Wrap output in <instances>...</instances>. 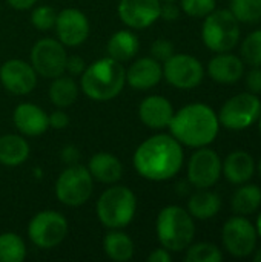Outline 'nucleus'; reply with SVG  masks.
Here are the masks:
<instances>
[{"label": "nucleus", "mask_w": 261, "mask_h": 262, "mask_svg": "<svg viewBox=\"0 0 261 262\" xmlns=\"http://www.w3.org/2000/svg\"><path fill=\"white\" fill-rule=\"evenodd\" d=\"M183 146L171 134H155L138 144L132 164L137 173L152 183L174 178L183 167Z\"/></svg>", "instance_id": "nucleus-1"}, {"label": "nucleus", "mask_w": 261, "mask_h": 262, "mask_svg": "<svg viewBox=\"0 0 261 262\" xmlns=\"http://www.w3.org/2000/svg\"><path fill=\"white\" fill-rule=\"evenodd\" d=\"M168 129L182 146L198 149L214 143L220 130V121L211 106L191 103L174 112Z\"/></svg>", "instance_id": "nucleus-2"}, {"label": "nucleus", "mask_w": 261, "mask_h": 262, "mask_svg": "<svg viewBox=\"0 0 261 262\" xmlns=\"http://www.w3.org/2000/svg\"><path fill=\"white\" fill-rule=\"evenodd\" d=\"M126 84V71L123 63L102 57L88 64L80 75V91L91 100L109 101L120 95Z\"/></svg>", "instance_id": "nucleus-3"}, {"label": "nucleus", "mask_w": 261, "mask_h": 262, "mask_svg": "<svg viewBox=\"0 0 261 262\" xmlns=\"http://www.w3.org/2000/svg\"><path fill=\"white\" fill-rule=\"evenodd\" d=\"M155 233L162 247L171 253H178L192 244L195 223L186 209L180 206H166L157 215Z\"/></svg>", "instance_id": "nucleus-4"}, {"label": "nucleus", "mask_w": 261, "mask_h": 262, "mask_svg": "<svg viewBox=\"0 0 261 262\" xmlns=\"http://www.w3.org/2000/svg\"><path fill=\"white\" fill-rule=\"evenodd\" d=\"M95 213L106 229H125L137 213V196L126 186L111 184L97 200Z\"/></svg>", "instance_id": "nucleus-5"}, {"label": "nucleus", "mask_w": 261, "mask_h": 262, "mask_svg": "<svg viewBox=\"0 0 261 262\" xmlns=\"http://www.w3.org/2000/svg\"><path fill=\"white\" fill-rule=\"evenodd\" d=\"M202 40L208 49L217 54L229 52L240 40V21L231 9H214L205 17Z\"/></svg>", "instance_id": "nucleus-6"}, {"label": "nucleus", "mask_w": 261, "mask_h": 262, "mask_svg": "<svg viewBox=\"0 0 261 262\" xmlns=\"http://www.w3.org/2000/svg\"><path fill=\"white\" fill-rule=\"evenodd\" d=\"M55 198L66 207L83 206L94 192V180L82 164L66 166L55 180Z\"/></svg>", "instance_id": "nucleus-7"}, {"label": "nucleus", "mask_w": 261, "mask_h": 262, "mask_svg": "<svg viewBox=\"0 0 261 262\" xmlns=\"http://www.w3.org/2000/svg\"><path fill=\"white\" fill-rule=\"evenodd\" d=\"M68 235V220L57 210H42L28 224L29 241L43 250L60 246Z\"/></svg>", "instance_id": "nucleus-8"}, {"label": "nucleus", "mask_w": 261, "mask_h": 262, "mask_svg": "<svg viewBox=\"0 0 261 262\" xmlns=\"http://www.w3.org/2000/svg\"><path fill=\"white\" fill-rule=\"evenodd\" d=\"M261 115V101L257 94L243 92L229 98L218 112V121L229 130H243L252 126Z\"/></svg>", "instance_id": "nucleus-9"}, {"label": "nucleus", "mask_w": 261, "mask_h": 262, "mask_svg": "<svg viewBox=\"0 0 261 262\" xmlns=\"http://www.w3.org/2000/svg\"><path fill=\"white\" fill-rule=\"evenodd\" d=\"M66 46L57 38L45 37L34 43L29 54V63L35 69L37 75L43 78H55L65 74L66 68Z\"/></svg>", "instance_id": "nucleus-10"}, {"label": "nucleus", "mask_w": 261, "mask_h": 262, "mask_svg": "<svg viewBox=\"0 0 261 262\" xmlns=\"http://www.w3.org/2000/svg\"><path fill=\"white\" fill-rule=\"evenodd\" d=\"M255 226L242 215L229 218L222 230V241L226 252L235 258H246L254 253L257 246Z\"/></svg>", "instance_id": "nucleus-11"}, {"label": "nucleus", "mask_w": 261, "mask_h": 262, "mask_svg": "<svg viewBox=\"0 0 261 262\" xmlns=\"http://www.w3.org/2000/svg\"><path fill=\"white\" fill-rule=\"evenodd\" d=\"M205 77L202 61L189 54H174L163 63V78L177 89H194Z\"/></svg>", "instance_id": "nucleus-12"}, {"label": "nucleus", "mask_w": 261, "mask_h": 262, "mask_svg": "<svg viewBox=\"0 0 261 262\" xmlns=\"http://www.w3.org/2000/svg\"><path fill=\"white\" fill-rule=\"evenodd\" d=\"M222 163L215 150L198 147L188 161V183L195 189H211L222 177Z\"/></svg>", "instance_id": "nucleus-13"}, {"label": "nucleus", "mask_w": 261, "mask_h": 262, "mask_svg": "<svg viewBox=\"0 0 261 262\" xmlns=\"http://www.w3.org/2000/svg\"><path fill=\"white\" fill-rule=\"evenodd\" d=\"M54 29L57 34V40L62 45L68 48H77L88 40L91 23L83 11L77 8H65L57 12Z\"/></svg>", "instance_id": "nucleus-14"}, {"label": "nucleus", "mask_w": 261, "mask_h": 262, "mask_svg": "<svg viewBox=\"0 0 261 262\" xmlns=\"http://www.w3.org/2000/svg\"><path fill=\"white\" fill-rule=\"evenodd\" d=\"M37 72L22 58H9L0 66V83L12 95H28L37 86Z\"/></svg>", "instance_id": "nucleus-15"}, {"label": "nucleus", "mask_w": 261, "mask_h": 262, "mask_svg": "<svg viewBox=\"0 0 261 262\" xmlns=\"http://www.w3.org/2000/svg\"><path fill=\"white\" fill-rule=\"evenodd\" d=\"M160 0H120L117 14L129 29H146L160 18Z\"/></svg>", "instance_id": "nucleus-16"}, {"label": "nucleus", "mask_w": 261, "mask_h": 262, "mask_svg": "<svg viewBox=\"0 0 261 262\" xmlns=\"http://www.w3.org/2000/svg\"><path fill=\"white\" fill-rule=\"evenodd\" d=\"M172 103L163 95H148L138 104V118L140 121L152 129V130H163L169 126L174 117Z\"/></svg>", "instance_id": "nucleus-17"}, {"label": "nucleus", "mask_w": 261, "mask_h": 262, "mask_svg": "<svg viewBox=\"0 0 261 262\" xmlns=\"http://www.w3.org/2000/svg\"><path fill=\"white\" fill-rule=\"evenodd\" d=\"M12 123L23 137H40L49 129L48 114L34 103H20L12 112Z\"/></svg>", "instance_id": "nucleus-18"}, {"label": "nucleus", "mask_w": 261, "mask_h": 262, "mask_svg": "<svg viewBox=\"0 0 261 262\" xmlns=\"http://www.w3.org/2000/svg\"><path fill=\"white\" fill-rule=\"evenodd\" d=\"M163 78V66L152 57H140L126 69V83L137 91H149Z\"/></svg>", "instance_id": "nucleus-19"}, {"label": "nucleus", "mask_w": 261, "mask_h": 262, "mask_svg": "<svg viewBox=\"0 0 261 262\" xmlns=\"http://www.w3.org/2000/svg\"><path fill=\"white\" fill-rule=\"evenodd\" d=\"M245 72V66L240 57L234 54L220 52L212 57L208 63L209 77L220 84H234L237 83Z\"/></svg>", "instance_id": "nucleus-20"}, {"label": "nucleus", "mask_w": 261, "mask_h": 262, "mask_svg": "<svg viewBox=\"0 0 261 262\" xmlns=\"http://www.w3.org/2000/svg\"><path fill=\"white\" fill-rule=\"evenodd\" d=\"M88 170L94 181L102 184H115L123 177L122 161L109 152H97L88 163Z\"/></svg>", "instance_id": "nucleus-21"}, {"label": "nucleus", "mask_w": 261, "mask_h": 262, "mask_svg": "<svg viewBox=\"0 0 261 262\" xmlns=\"http://www.w3.org/2000/svg\"><path fill=\"white\" fill-rule=\"evenodd\" d=\"M255 172V161L246 150L231 152L222 163V173L232 184L248 183Z\"/></svg>", "instance_id": "nucleus-22"}, {"label": "nucleus", "mask_w": 261, "mask_h": 262, "mask_svg": "<svg viewBox=\"0 0 261 262\" xmlns=\"http://www.w3.org/2000/svg\"><path fill=\"white\" fill-rule=\"evenodd\" d=\"M29 143L23 135L5 134L0 137V164L5 167L22 166L29 158Z\"/></svg>", "instance_id": "nucleus-23"}, {"label": "nucleus", "mask_w": 261, "mask_h": 262, "mask_svg": "<svg viewBox=\"0 0 261 262\" xmlns=\"http://www.w3.org/2000/svg\"><path fill=\"white\" fill-rule=\"evenodd\" d=\"M138 51H140V40L129 29H120L114 32L106 43L108 57L120 63L132 60L138 54Z\"/></svg>", "instance_id": "nucleus-24"}, {"label": "nucleus", "mask_w": 261, "mask_h": 262, "mask_svg": "<svg viewBox=\"0 0 261 262\" xmlns=\"http://www.w3.org/2000/svg\"><path fill=\"white\" fill-rule=\"evenodd\" d=\"M78 92L80 86L75 83L74 77L63 74L52 78L48 89V97L55 107L66 109L75 103V100L78 98Z\"/></svg>", "instance_id": "nucleus-25"}, {"label": "nucleus", "mask_w": 261, "mask_h": 262, "mask_svg": "<svg viewBox=\"0 0 261 262\" xmlns=\"http://www.w3.org/2000/svg\"><path fill=\"white\" fill-rule=\"evenodd\" d=\"M222 209V198L215 192L208 189H198L188 201V212L195 220H211Z\"/></svg>", "instance_id": "nucleus-26"}, {"label": "nucleus", "mask_w": 261, "mask_h": 262, "mask_svg": "<svg viewBox=\"0 0 261 262\" xmlns=\"http://www.w3.org/2000/svg\"><path fill=\"white\" fill-rule=\"evenodd\" d=\"M103 250L111 261L126 262L132 259L135 246L128 233H125L122 229H114L105 236Z\"/></svg>", "instance_id": "nucleus-27"}, {"label": "nucleus", "mask_w": 261, "mask_h": 262, "mask_svg": "<svg viewBox=\"0 0 261 262\" xmlns=\"http://www.w3.org/2000/svg\"><path fill=\"white\" fill-rule=\"evenodd\" d=\"M232 210L237 215L248 216L258 210L261 206V189L255 184H245L235 190L232 196Z\"/></svg>", "instance_id": "nucleus-28"}, {"label": "nucleus", "mask_w": 261, "mask_h": 262, "mask_svg": "<svg viewBox=\"0 0 261 262\" xmlns=\"http://www.w3.org/2000/svg\"><path fill=\"white\" fill-rule=\"evenodd\" d=\"M26 258V244L23 238L12 232L0 235V262H22Z\"/></svg>", "instance_id": "nucleus-29"}, {"label": "nucleus", "mask_w": 261, "mask_h": 262, "mask_svg": "<svg viewBox=\"0 0 261 262\" xmlns=\"http://www.w3.org/2000/svg\"><path fill=\"white\" fill-rule=\"evenodd\" d=\"M186 262H222L223 261V253L222 250L211 244V243H197L191 244L186 249L185 255Z\"/></svg>", "instance_id": "nucleus-30"}, {"label": "nucleus", "mask_w": 261, "mask_h": 262, "mask_svg": "<svg viewBox=\"0 0 261 262\" xmlns=\"http://www.w3.org/2000/svg\"><path fill=\"white\" fill-rule=\"evenodd\" d=\"M231 12L242 23L261 20V0H231Z\"/></svg>", "instance_id": "nucleus-31"}, {"label": "nucleus", "mask_w": 261, "mask_h": 262, "mask_svg": "<svg viewBox=\"0 0 261 262\" xmlns=\"http://www.w3.org/2000/svg\"><path fill=\"white\" fill-rule=\"evenodd\" d=\"M242 55L251 66H261V29L251 32L243 40Z\"/></svg>", "instance_id": "nucleus-32"}, {"label": "nucleus", "mask_w": 261, "mask_h": 262, "mask_svg": "<svg viewBox=\"0 0 261 262\" xmlns=\"http://www.w3.org/2000/svg\"><path fill=\"white\" fill-rule=\"evenodd\" d=\"M55 18H57V11L52 6L40 5V6L32 8L31 23L35 29H38L42 32L51 31L55 25Z\"/></svg>", "instance_id": "nucleus-33"}, {"label": "nucleus", "mask_w": 261, "mask_h": 262, "mask_svg": "<svg viewBox=\"0 0 261 262\" xmlns=\"http://www.w3.org/2000/svg\"><path fill=\"white\" fill-rule=\"evenodd\" d=\"M180 9L194 18H205L215 9V0H180Z\"/></svg>", "instance_id": "nucleus-34"}, {"label": "nucleus", "mask_w": 261, "mask_h": 262, "mask_svg": "<svg viewBox=\"0 0 261 262\" xmlns=\"http://www.w3.org/2000/svg\"><path fill=\"white\" fill-rule=\"evenodd\" d=\"M174 54H175L174 43L171 40H168V38H157L151 45V57L155 58L160 63H165Z\"/></svg>", "instance_id": "nucleus-35"}, {"label": "nucleus", "mask_w": 261, "mask_h": 262, "mask_svg": "<svg viewBox=\"0 0 261 262\" xmlns=\"http://www.w3.org/2000/svg\"><path fill=\"white\" fill-rule=\"evenodd\" d=\"M85 68H86V63H85V60L80 55H68L66 68H65V72H68V75L80 77L83 74Z\"/></svg>", "instance_id": "nucleus-36"}, {"label": "nucleus", "mask_w": 261, "mask_h": 262, "mask_svg": "<svg viewBox=\"0 0 261 262\" xmlns=\"http://www.w3.org/2000/svg\"><path fill=\"white\" fill-rule=\"evenodd\" d=\"M48 120H49V127L55 129V130H62L66 129L69 126V117L63 109H58L48 114Z\"/></svg>", "instance_id": "nucleus-37"}, {"label": "nucleus", "mask_w": 261, "mask_h": 262, "mask_svg": "<svg viewBox=\"0 0 261 262\" xmlns=\"http://www.w3.org/2000/svg\"><path fill=\"white\" fill-rule=\"evenodd\" d=\"M80 157H82L80 150L72 144H68L65 147H62V150H60V160L66 166H72V164L80 163Z\"/></svg>", "instance_id": "nucleus-38"}, {"label": "nucleus", "mask_w": 261, "mask_h": 262, "mask_svg": "<svg viewBox=\"0 0 261 262\" xmlns=\"http://www.w3.org/2000/svg\"><path fill=\"white\" fill-rule=\"evenodd\" d=\"M246 86L249 89V92L252 94H261V68L255 66L252 71H249L248 77H246Z\"/></svg>", "instance_id": "nucleus-39"}, {"label": "nucleus", "mask_w": 261, "mask_h": 262, "mask_svg": "<svg viewBox=\"0 0 261 262\" xmlns=\"http://www.w3.org/2000/svg\"><path fill=\"white\" fill-rule=\"evenodd\" d=\"M180 17V6L175 2H163L160 9V18L166 21H174Z\"/></svg>", "instance_id": "nucleus-40"}, {"label": "nucleus", "mask_w": 261, "mask_h": 262, "mask_svg": "<svg viewBox=\"0 0 261 262\" xmlns=\"http://www.w3.org/2000/svg\"><path fill=\"white\" fill-rule=\"evenodd\" d=\"M171 259H172L171 252L166 250L165 247H158L148 255V261L149 262H171Z\"/></svg>", "instance_id": "nucleus-41"}, {"label": "nucleus", "mask_w": 261, "mask_h": 262, "mask_svg": "<svg viewBox=\"0 0 261 262\" xmlns=\"http://www.w3.org/2000/svg\"><path fill=\"white\" fill-rule=\"evenodd\" d=\"M6 3L17 11H26L35 6L37 0H6Z\"/></svg>", "instance_id": "nucleus-42"}, {"label": "nucleus", "mask_w": 261, "mask_h": 262, "mask_svg": "<svg viewBox=\"0 0 261 262\" xmlns=\"http://www.w3.org/2000/svg\"><path fill=\"white\" fill-rule=\"evenodd\" d=\"M255 229H257V233H258V236L261 238V213L258 215V218H257V224H255Z\"/></svg>", "instance_id": "nucleus-43"}, {"label": "nucleus", "mask_w": 261, "mask_h": 262, "mask_svg": "<svg viewBox=\"0 0 261 262\" xmlns=\"http://www.w3.org/2000/svg\"><path fill=\"white\" fill-rule=\"evenodd\" d=\"M254 261H257V262H261V249L254 255Z\"/></svg>", "instance_id": "nucleus-44"}, {"label": "nucleus", "mask_w": 261, "mask_h": 262, "mask_svg": "<svg viewBox=\"0 0 261 262\" xmlns=\"http://www.w3.org/2000/svg\"><path fill=\"white\" fill-rule=\"evenodd\" d=\"M258 172H260V177H261V160H260V163H258Z\"/></svg>", "instance_id": "nucleus-45"}, {"label": "nucleus", "mask_w": 261, "mask_h": 262, "mask_svg": "<svg viewBox=\"0 0 261 262\" xmlns=\"http://www.w3.org/2000/svg\"><path fill=\"white\" fill-rule=\"evenodd\" d=\"M258 126H260V132H261V115H260V118H258Z\"/></svg>", "instance_id": "nucleus-46"}, {"label": "nucleus", "mask_w": 261, "mask_h": 262, "mask_svg": "<svg viewBox=\"0 0 261 262\" xmlns=\"http://www.w3.org/2000/svg\"><path fill=\"white\" fill-rule=\"evenodd\" d=\"M160 2H175V0H160Z\"/></svg>", "instance_id": "nucleus-47"}]
</instances>
